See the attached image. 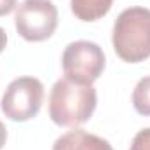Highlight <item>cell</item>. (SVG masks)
<instances>
[{"instance_id": "5b68a950", "label": "cell", "mask_w": 150, "mask_h": 150, "mask_svg": "<svg viewBox=\"0 0 150 150\" xmlns=\"http://www.w3.org/2000/svg\"><path fill=\"white\" fill-rule=\"evenodd\" d=\"M16 30L28 42H44L58 28V9L51 0H25L16 11Z\"/></svg>"}, {"instance_id": "7c38bea8", "label": "cell", "mask_w": 150, "mask_h": 150, "mask_svg": "<svg viewBox=\"0 0 150 150\" xmlns=\"http://www.w3.org/2000/svg\"><path fill=\"white\" fill-rule=\"evenodd\" d=\"M5 45H7V33H5V30L0 26V52L5 49Z\"/></svg>"}, {"instance_id": "9c48e42d", "label": "cell", "mask_w": 150, "mask_h": 150, "mask_svg": "<svg viewBox=\"0 0 150 150\" xmlns=\"http://www.w3.org/2000/svg\"><path fill=\"white\" fill-rule=\"evenodd\" d=\"M129 150H150V127L142 129L133 138V143H131Z\"/></svg>"}, {"instance_id": "8fae6325", "label": "cell", "mask_w": 150, "mask_h": 150, "mask_svg": "<svg viewBox=\"0 0 150 150\" xmlns=\"http://www.w3.org/2000/svg\"><path fill=\"white\" fill-rule=\"evenodd\" d=\"M5 140H7V129H5L4 122L0 120V150H2L4 145H5Z\"/></svg>"}, {"instance_id": "3957f363", "label": "cell", "mask_w": 150, "mask_h": 150, "mask_svg": "<svg viewBox=\"0 0 150 150\" xmlns=\"http://www.w3.org/2000/svg\"><path fill=\"white\" fill-rule=\"evenodd\" d=\"M44 103V84L35 77L14 79L0 101L4 115L14 122H25L33 119Z\"/></svg>"}, {"instance_id": "6da1fadb", "label": "cell", "mask_w": 150, "mask_h": 150, "mask_svg": "<svg viewBox=\"0 0 150 150\" xmlns=\"http://www.w3.org/2000/svg\"><path fill=\"white\" fill-rule=\"evenodd\" d=\"M98 96L93 84H79L70 79H59L49 96V117L63 127H77L91 119L96 110Z\"/></svg>"}, {"instance_id": "8992f818", "label": "cell", "mask_w": 150, "mask_h": 150, "mask_svg": "<svg viewBox=\"0 0 150 150\" xmlns=\"http://www.w3.org/2000/svg\"><path fill=\"white\" fill-rule=\"evenodd\" d=\"M52 150H113L112 145L96 136V134H91L84 129H74V131H68L65 134H61L54 145Z\"/></svg>"}, {"instance_id": "ba28073f", "label": "cell", "mask_w": 150, "mask_h": 150, "mask_svg": "<svg viewBox=\"0 0 150 150\" xmlns=\"http://www.w3.org/2000/svg\"><path fill=\"white\" fill-rule=\"evenodd\" d=\"M133 107L140 115L150 117V75L140 79L133 91Z\"/></svg>"}, {"instance_id": "30bf717a", "label": "cell", "mask_w": 150, "mask_h": 150, "mask_svg": "<svg viewBox=\"0 0 150 150\" xmlns=\"http://www.w3.org/2000/svg\"><path fill=\"white\" fill-rule=\"evenodd\" d=\"M16 2L18 0H0V16H5V14L12 12L16 9Z\"/></svg>"}, {"instance_id": "7a4b0ae2", "label": "cell", "mask_w": 150, "mask_h": 150, "mask_svg": "<svg viewBox=\"0 0 150 150\" xmlns=\"http://www.w3.org/2000/svg\"><path fill=\"white\" fill-rule=\"evenodd\" d=\"M115 54L126 63L150 58V9L129 7L119 14L112 32Z\"/></svg>"}, {"instance_id": "277c9868", "label": "cell", "mask_w": 150, "mask_h": 150, "mask_svg": "<svg viewBox=\"0 0 150 150\" xmlns=\"http://www.w3.org/2000/svg\"><path fill=\"white\" fill-rule=\"evenodd\" d=\"M61 65L67 79L79 84H93L105 70V54L98 44L77 40L65 47Z\"/></svg>"}, {"instance_id": "52a82bcc", "label": "cell", "mask_w": 150, "mask_h": 150, "mask_svg": "<svg viewBox=\"0 0 150 150\" xmlns=\"http://www.w3.org/2000/svg\"><path fill=\"white\" fill-rule=\"evenodd\" d=\"M112 4L113 0H70L72 12L80 21H96L103 18Z\"/></svg>"}]
</instances>
